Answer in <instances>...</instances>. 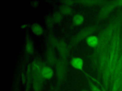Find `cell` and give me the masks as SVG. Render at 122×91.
I'll use <instances>...</instances> for the list:
<instances>
[{"label": "cell", "instance_id": "obj_1", "mask_svg": "<svg viewBox=\"0 0 122 91\" xmlns=\"http://www.w3.org/2000/svg\"><path fill=\"white\" fill-rule=\"evenodd\" d=\"M121 28L120 25L116 28L111 41L108 63L106 68L105 76V85L107 87L110 77L112 79L113 76L116 66L121 54Z\"/></svg>", "mask_w": 122, "mask_h": 91}, {"label": "cell", "instance_id": "obj_2", "mask_svg": "<svg viewBox=\"0 0 122 91\" xmlns=\"http://www.w3.org/2000/svg\"><path fill=\"white\" fill-rule=\"evenodd\" d=\"M71 64L74 68L78 69H81L83 66L82 60L79 58H75L73 59L71 61Z\"/></svg>", "mask_w": 122, "mask_h": 91}, {"label": "cell", "instance_id": "obj_3", "mask_svg": "<svg viewBox=\"0 0 122 91\" xmlns=\"http://www.w3.org/2000/svg\"><path fill=\"white\" fill-rule=\"evenodd\" d=\"M53 72L52 70L48 67H44L42 70V76L46 79H49L52 76Z\"/></svg>", "mask_w": 122, "mask_h": 91}, {"label": "cell", "instance_id": "obj_4", "mask_svg": "<svg viewBox=\"0 0 122 91\" xmlns=\"http://www.w3.org/2000/svg\"><path fill=\"white\" fill-rule=\"evenodd\" d=\"M32 32L37 35H41L42 33V28L37 23L33 24L31 27Z\"/></svg>", "mask_w": 122, "mask_h": 91}, {"label": "cell", "instance_id": "obj_5", "mask_svg": "<svg viewBox=\"0 0 122 91\" xmlns=\"http://www.w3.org/2000/svg\"><path fill=\"white\" fill-rule=\"evenodd\" d=\"M87 43L88 44L92 46V47H94L95 46L98 42V38L96 36H90L88 39H87Z\"/></svg>", "mask_w": 122, "mask_h": 91}, {"label": "cell", "instance_id": "obj_6", "mask_svg": "<svg viewBox=\"0 0 122 91\" xmlns=\"http://www.w3.org/2000/svg\"><path fill=\"white\" fill-rule=\"evenodd\" d=\"M74 22L76 25L81 24L83 21V17L80 15H76L74 17Z\"/></svg>", "mask_w": 122, "mask_h": 91}, {"label": "cell", "instance_id": "obj_7", "mask_svg": "<svg viewBox=\"0 0 122 91\" xmlns=\"http://www.w3.org/2000/svg\"><path fill=\"white\" fill-rule=\"evenodd\" d=\"M92 91H101L97 87L93 85H92Z\"/></svg>", "mask_w": 122, "mask_h": 91}, {"label": "cell", "instance_id": "obj_8", "mask_svg": "<svg viewBox=\"0 0 122 91\" xmlns=\"http://www.w3.org/2000/svg\"><path fill=\"white\" fill-rule=\"evenodd\" d=\"M119 91H122V88H121V89Z\"/></svg>", "mask_w": 122, "mask_h": 91}, {"label": "cell", "instance_id": "obj_9", "mask_svg": "<svg viewBox=\"0 0 122 91\" xmlns=\"http://www.w3.org/2000/svg\"></svg>", "mask_w": 122, "mask_h": 91}]
</instances>
